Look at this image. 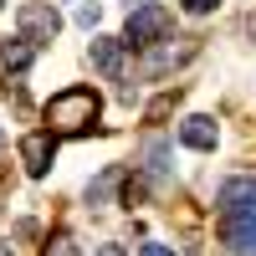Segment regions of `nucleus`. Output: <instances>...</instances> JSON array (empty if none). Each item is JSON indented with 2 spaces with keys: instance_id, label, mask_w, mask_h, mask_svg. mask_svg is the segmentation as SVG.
<instances>
[{
  "instance_id": "nucleus-1",
  "label": "nucleus",
  "mask_w": 256,
  "mask_h": 256,
  "mask_svg": "<svg viewBox=\"0 0 256 256\" xmlns=\"http://www.w3.org/2000/svg\"><path fill=\"white\" fill-rule=\"evenodd\" d=\"M216 226L236 256H256V180L236 174L216 190Z\"/></svg>"
},
{
  "instance_id": "nucleus-2",
  "label": "nucleus",
  "mask_w": 256,
  "mask_h": 256,
  "mask_svg": "<svg viewBox=\"0 0 256 256\" xmlns=\"http://www.w3.org/2000/svg\"><path fill=\"white\" fill-rule=\"evenodd\" d=\"M102 113V98L92 88H62L52 102H46V128L52 134H88Z\"/></svg>"
},
{
  "instance_id": "nucleus-3",
  "label": "nucleus",
  "mask_w": 256,
  "mask_h": 256,
  "mask_svg": "<svg viewBox=\"0 0 256 256\" xmlns=\"http://www.w3.org/2000/svg\"><path fill=\"white\" fill-rule=\"evenodd\" d=\"M169 26H174V16H169V6H159V0H148V6H134L128 10V26H123V46H159V41H169Z\"/></svg>"
},
{
  "instance_id": "nucleus-4",
  "label": "nucleus",
  "mask_w": 256,
  "mask_h": 256,
  "mask_svg": "<svg viewBox=\"0 0 256 256\" xmlns=\"http://www.w3.org/2000/svg\"><path fill=\"white\" fill-rule=\"evenodd\" d=\"M16 26H20L26 41L46 46V41H56V31H62V16H56V6H46V0H26V6L16 10Z\"/></svg>"
},
{
  "instance_id": "nucleus-5",
  "label": "nucleus",
  "mask_w": 256,
  "mask_h": 256,
  "mask_svg": "<svg viewBox=\"0 0 256 256\" xmlns=\"http://www.w3.org/2000/svg\"><path fill=\"white\" fill-rule=\"evenodd\" d=\"M52 159H56V134L52 128H31V134L20 138V164H26V174L41 180L52 169Z\"/></svg>"
},
{
  "instance_id": "nucleus-6",
  "label": "nucleus",
  "mask_w": 256,
  "mask_h": 256,
  "mask_svg": "<svg viewBox=\"0 0 256 256\" xmlns=\"http://www.w3.org/2000/svg\"><path fill=\"white\" fill-rule=\"evenodd\" d=\"M216 138H220V128H216V118H205V113H190L180 123V144H190V148H216Z\"/></svg>"
},
{
  "instance_id": "nucleus-7",
  "label": "nucleus",
  "mask_w": 256,
  "mask_h": 256,
  "mask_svg": "<svg viewBox=\"0 0 256 256\" xmlns=\"http://www.w3.org/2000/svg\"><path fill=\"white\" fill-rule=\"evenodd\" d=\"M92 67L102 77H118V67H123V36H92Z\"/></svg>"
},
{
  "instance_id": "nucleus-8",
  "label": "nucleus",
  "mask_w": 256,
  "mask_h": 256,
  "mask_svg": "<svg viewBox=\"0 0 256 256\" xmlns=\"http://www.w3.org/2000/svg\"><path fill=\"white\" fill-rule=\"evenodd\" d=\"M31 62H36V41H26V36H16V41L0 46V67L6 72H26Z\"/></svg>"
},
{
  "instance_id": "nucleus-9",
  "label": "nucleus",
  "mask_w": 256,
  "mask_h": 256,
  "mask_svg": "<svg viewBox=\"0 0 256 256\" xmlns=\"http://www.w3.org/2000/svg\"><path fill=\"white\" fill-rule=\"evenodd\" d=\"M123 180V164H108V169H102V174L88 184V205L98 210V205H108V195H113V184Z\"/></svg>"
},
{
  "instance_id": "nucleus-10",
  "label": "nucleus",
  "mask_w": 256,
  "mask_h": 256,
  "mask_svg": "<svg viewBox=\"0 0 256 256\" xmlns=\"http://www.w3.org/2000/svg\"><path fill=\"white\" fill-rule=\"evenodd\" d=\"M144 169H148L154 180L169 174V138H148V144H144Z\"/></svg>"
},
{
  "instance_id": "nucleus-11",
  "label": "nucleus",
  "mask_w": 256,
  "mask_h": 256,
  "mask_svg": "<svg viewBox=\"0 0 256 256\" xmlns=\"http://www.w3.org/2000/svg\"><path fill=\"white\" fill-rule=\"evenodd\" d=\"M41 256H77V241H72V236H62V230H56V236L46 241V251H41Z\"/></svg>"
},
{
  "instance_id": "nucleus-12",
  "label": "nucleus",
  "mask_w": 256,
  "mask_h": 256,
  "mask_svg": "<svg viewBox=\"0 0 256 256\" xmlns=\"http://www.w3.org/2000/svg\"><path fill=\"white\" fill-rule=\"evenodd\" d=\"M98 20H102V6H98V0H82V6H77V26H98Z\"/></svg>"
},
{
  "instance_id": "nucleus-13",
  "label": "nucleus",
  "mask_w": 256,
  "mask_h": 256,
  "mask_svg": "<svg viewBox=\"0 0 256 256\" xmlns=\"http://www.w3.org/2000/svg\"><path fill=\"white\" fill-rule=\"evenodd\" d=\"M216 6H220V0H184V10H190V16H210Z\"/></svg>"
},
{
  "instance_id": "nucleus-14",
  "label": "nucleus",
  "mask_w": 256,
  "mask_h": 256,
  "mask_svg": "<svg viewBox=\"0 0 256 256\" xmlns=\"http://www.w3.org/2000/svg\"><path fill=\"white\" fill-rule=\"evenodd\" d=\"M138 256H174V251H169V246H159V241H148V246H144Z\"/></svg>"
},
{
  "instance_id": "nucleus-15",
  "label": "nucleus",
  "mask_w": 256,
  "mask_h": 256,
  "mask_svg": "<svg viewBox=\"0 0 256 256\" xmlns=\"http://www.w3.org/2000/svg\"><path fill=\"white\" fill-rule=\"evenodd\" d=\"M98 256H128L123 246H98Z\"/></svg>"
},
{
  "instance_id": "nucleus-16",
  "label": "nucleus",
  "mask_w": 256,
  "mask_h": 256,
  "mask_svg": "<svg viewBox=\"0 0 256 256\" xmlns=\"http://www.w3.org/2000/svg\"><path fill=\"white\" fill-rule=\"evenodd\" d=\"M0 256H16V251H10V246H0Z\"/></svg>"
},
{
  "instance_id": "nucleus-17",
  "label": "nucleus",
  "mask_w": 256,
  "mask_h": 256,
  "mask_svg": "<svg viewBox=\"0 0 256 256\" xmlns=\"http://www.w3.org/2000/svg\"><path fill=\"white\" fill-rule=\"evenodd\" d=\"M0 6H6V0H0Z\"/></svg>"
}]
</instances>
